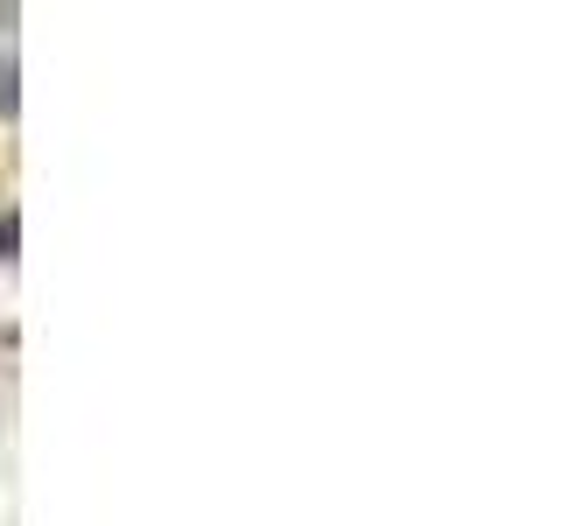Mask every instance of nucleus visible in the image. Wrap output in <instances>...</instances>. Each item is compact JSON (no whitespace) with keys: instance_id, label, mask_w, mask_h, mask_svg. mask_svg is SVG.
I'll list each match as a JSON object with an SVG mask.
<instances>
[{"instance_id":"obj_1","label":"nucleus","mask_w":561,"mask_h":526,"mask_svg":"<svg viewBox=\"0 0 561 526\" xmlns=\"http://www.w3.org/2000/svg\"><path fill=\"white\" fill-rule=\"evenodd\" d=\"M14 239H22V218L8 210V218H0V260H14Z\"/></svg>"}]
</instances>
